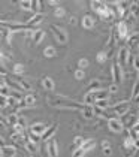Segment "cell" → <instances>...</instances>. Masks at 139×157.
<instances>
[{
	"mask_svg": "<svg viewBox=\"0 0 139 157\" xmlns=\"http://www.w3.org/2000/svg\"><path fill=\"white\" fill-rule=\"evenodd\" d=\"M81 23H82V27H84V29H87V30H90V29L94 27V20H93L91 15H84Z\"/></svg>",
	"mask_w": 139,
	"mask_h": 157,
	"instance_id": "cell-14",
	"label": "cell"
},
{
	"mask_svg": "<svg viewBox=\"0 0 139 157\" xmlns=\"http://www.w3.org/2000/svg\"><path fill=\"white\" fill-rule=\"evenodd\" d=\"M85 142V139L82 136H75L73 138V144H72V150H76V148H81Z\"/></svg>",
	"mask_w": 139,
	"mask_h": 157,
	"instance_id": "cell-22",
	"label": "cell"
},
{
	"mask_svg": "<svg viewBox=\"0 0 139 157\" xmlns=\"http://www.w3.org/2000/svg\"><path fill=\"white\" fill-rule=\"evenodd\" d=\"M27 157H32V156H27Z\"/></svg>",
	"mask_w": 139,
	"mask_h": 157,
	"instance_id": "cell-51",
	"label": "cell"
},
{
	"mask_svg": "<svg viewBox=\"0 0 139 157\" xmlns=\"http://www.w3.org/2000/svg\"><path fill=\"white\" fill-rule=\"evenodd\" d=\"M81 114H82V117H84L85 120H91L93 117H94V111H93V106H85L84 109H81Z\"/></svg>",
	"mask_w": 139,
	"mask_h": 157,
	"instance_id": "cell-18",
	"label": "cell"
},
{
	"mask_svg": "<svg viewBox=\"0 0 139 157\" xmlns=\"http://www.w3.org/2000/svg\"><path fill=\"white\" fill-rule=\"evenodd\" d=\"M17 81H18V84L21 85V88H23V91H29V90H32V87L30 84L25 81V79H21V78H17Z\"/></svg>",
	"mask_w": 139,
	"mask_h": 157,
	"instance_id": "cell-30",
	"label": "cell"
},
{
	"mask_svg": "<svg viewBox=\"0 0 139 157\" xmlns=\"http://www.w3.org/2000/svg\"><path fill=\"white\" fill-rule=\"evenodd\" d=\"M45 154L48 157H58V144L56 138H51L45 142Z\"/></svg>",
	"mask_w": 139,
	"mask_h": 157,
	"instance_id": "cell-2",
	"label": "cell"
},
{
	"mask_svg": "<svg viewBox=\"0 0 139 157\" xmlns=\"http://www.w3.org/2000/svg\"><path fill=\"white\" fill-rule=\"evenodd\" d=\"M39 9H41V3H39V0H32V11L37 13Z\"/></svg>",
	"mask_w": 139,
	"mask_h": 157,
	"instance_id": "cell-38",
	"label": "cell"
},
{
	"mask_svg": "<svg viewBox=\"0 0 139 157\" xmlns=\"http://www.w3.org/2000/svg\"><path fill=\"white\" fill-rule=\"evenodd\" d=\"M138 79H139V72H138Z\"/></svg>",
	"mask_w": 139,
	"mask_h": 157,
	"instance_id": "cell-50",
	"label": "cell"
},
{
	"mask_svg": "<svg viewBox=\"0 0 139 157\" xmlns=\"http://www.w3.org/2000/svg\"><path fill=\"white\" fill-rule=\"evenodd\" d=\"M44 37H45V32H44V30H35L33 35H32V39H33V44H35V45L41 44V42L44 40Z\"/></svg>",
	"mask_w": 139,
	"mask_h": 157,
	"instance_id": "cell-15",
	"label": "cell"
},
{
	"mask_svg": "<svg viewBox=\"0 0 139 157\" xmlns=\"http://www.w3.org/2000/svg\"><path fill=\"white\" fill-rule=\"evenodd\" d=\"M24 71H25V69H24V64H21V63H15V64H14V69H12V72L15 73L17 76H18V75H23Z\"/></svg>",
	"mask_w": 139,
	"mask_h": 157,
	"instance_id": "cell-25",
	"label": "cell"
},
{
	"mask_svg": "<svg viewBox=\"0 0 139 157\" xmlns=\"http://www.w3.org/2000/svg\"><path fill=\"white\" fill-rule=\"evenodd\" d=\"M49 29H51V32H52L54 39L57 40L60 45H66V44H68V40H69V35H68V32H66L63 27L51 24L49 25Z\"/></svg>",
	"mask_w": 139,
	"mask_h": 157,
	"instance_id": "cell-1",
	"label": "cell"
},
{
	"mask_svg": "<svg viewBox=\"0 0 139 157\" xmlns=\"http://www.w3.org/2000/svg\"><path fill=\"white\" fill-rule=\"evenodd\" d=\"M57 56V51H56V48L54 47H46L45 49H44V57H46V59H52V57H56Z\"/></svg>",
	"mask_w": 139,
	"mask_h": 157,
	"instance_id": "cell-21",
	"label": "cell"
},
{
	"mask_svg": "<svg viewBox=\"0 0 139 157\" xmlns=\"http://www.w3.org/2000/svg\"><path fill=\"white\" fill-rule=\"evenodd\" d=\"M18 124H21V126H23L24 129L27 127V123H25V118H24V117H21V115H20V121H18Z\"/></svg>",
	"mask_w": 139,
	"mask_h": 157,
	"instance_id": "cell-42",
	"label": "cell"
},
{
	"mask_svg": "<svg viewBox=\"0 0 139 157\" xmlns=\"http://www.w3.org/2000/svg\"><path fill=\"white\" fill-rule=\"evenodd\" d=\"M108 127L112 133H121L124 132V124L120 118H109L108 120Z\"/></svg>",
	"mask_w": 139,
	"mask_h": 157,
	"instance_id": "cell-5",
	"label": "cell"
},
{
	"mask_svg": "<svg viewBox=\"0 0 139 157\" xmlns=\"http://www.w3.org/2000/svg\"><path fill=\"white\" fill-rule=\"evenodd\" d=\"M94 106H97V108L103 109V111H105V109H108V108H111V105H109V102H108V99H106V100H97Z\"/></svg>",
	"mask_w": 139,
	"mask_h": 157,
	"instance_id": "cell-29",
	"label": "cell"
},
{
	"mask_svg": "<svg viewBox=\"0 0 139 157\" xmlns=\"http://www.w3.org/2000/svg\"><path fill=\"white\" fill-rule=\"evenodd\" d=\"M57 132V124H51L48 129L45 130V133L41 136V141H44V142H48L51 138H54V133Z\"/></svg>",
	"mask_w": 139,
	"mask_h": 157,
	"instance_id": "cell-9",
	"label": "cell"
},
{
	"mask_svg": "<svg viewBox=\"0 0 139 157\" xmlns=\"http://www.w3.org/2000/svg\"><path fill=\"white\" fill-rule=\"evenodd\" d=\"M58 2H60V0H49V3H51V5H52V6H56V8H57Z\"/></svg>",
	"mask_w": 139,
	"mask_h": 157,
	"instance_id": "cell-46",
	"label": "cell"
},
{
	"mask_svg": "<svg viewBox=\"0 0 139 157\" xmlns=\"http://www.w3.org/2000/svg\"><path fill=\"white\" fill-rule=\"evenodd\" d=\"M24 105L27 106V108H32V106H35L36 105V96L35 94H27V96L24 97Z\"/></svg>",
	"mask_w": 139,
	"mask_h": 157,
	"instance_id": "cell-19",
	"label": "cell"
},
{
	"mask_svg": "<svg viewBox=\"0 0 139 157\" xmlns=\"http://www.w3.org/2000/svg\"><path fill=\"white\" fill-rule=\"evenodd\" d=\"M135 102H136V103H139V96L136 97V99H135Z\"/></svg>",
	"mask_w": 139,
	"mask_h": 157,
	"instance_id": "cell-48",
	"label": "cell"
},
{
	"mask_svg": "<svg viewBox=\"0 0 139 157\" xmlns=\"http://www.w3.org/2000/svg\"><path fill=\"white\" fill-rule=\"evenodd\" d=\"M112 69H111V72H112V79H114V82L115 84H120V82H123V78H124V72H123V67L118 64V61H115L112 66H111Z\"/></svg>",
	"mask_w": 139,
	"mask_h": 157,
	"instance_id": "cell-4",
	"label": "cell"
},
{
	"mask_svg": "<svg viewBox=\"0 0 139 157\" xmlns=\"http://www.w3.org/2000/svg\"><path fill=\"white\" fill-rule=\"evenodd\" d=\"M75 79H78V81H82L84 78H85V71H82V69H78V71H75Z\"/></svg>",
	"mask_w": 139,
	"mask_h": 157,
	"instance_id": "cell-36",
	"label": "cell"
},
{
	"mask_svg": "<svg viewBox=\"0 0 139 157\" xmlns=\"http://www.w3.org/2000/svg\"><path fill=\"white\" fill-rule=\"evenodd\" d=\"M85 154H87V151H85L82 147H81V148H76V150H73V151H72V157H84Z\"/></svg>",
	"mask_w": 139,
	"mask_h": 157,
	"instance_id": "cell-32",
	"label": "cell"
},
{
	"mask_svg": "<svg viewBox=\"0 0 139 157\" xmlns=\"http://www.w3.org/2000/svg\"><path fill=\"white\" fill-rule=\"evenodd\" d=\"M111 109L114 111V114H117L118 117L120 115H124L129 111V102H118L114 106H111Z\"/></svg>",
	"mask_w": 139,
	"mask_h": 157,
	"instance_id": "cell-7",
	"label": "cell"
},
{
	"mask_svg": "<svg viewBox=\"0 0 139 157\" xmlns=\"http://www.w3.org/2000/svg\"><path fill=\"white\" fill-rule=\"evenodd\" d=\"M136 139H139V133H138V138H136Z\"/></svg>",
	"mask_w": 139,
	"mask_h": 157,
	"instance_id": "cell-49",
	"label": "cell"
},
{
	"mask_svg": "<svg viewBox=\"0 0 139 157\" xmlns=\"http://www.w3.org/2000/svg\"><path fill=\"white\" fill-rule=\"evenodd\" d=\"M17 150L11 147V145H2V156H8V157H17Z\"/></svg>",
	"mask_w": 139,
	"mask_h": 157,
	"instance_id": "cell-13",
	"label": "cell"
},
{
	"mask_svg": "<svg viewBox=\"0 0 139 157\" xmlns=\"http://www.w3.org/2000/svg\"><path fill=\"white\" fill-rule=\"evenodd\" d=\"M24 145H25L27 151H29V153H32V154L37 151V147H36V144H35V142H32V141H29V139H27V141L24 142Z\"/></svg>",
	"mask_w": 139,
	"mask_h": 157,
	"instance_id": "cell-26",
	"label": "cell"
},
{
	"mask_svg": "<svg viewBox=\"0 0 139 157\" xmlns=\"http://www.w3.org/2000/svg\"><path fill=\"white\" fill-rule=\"evenodd\" d=\"M133 67H135V69H136V71L139 72V56H136V57H135V63H133Z\"/></svg>",
	"mask_w": 139,
	"mask_h": 157,
	"instance_id": "cell-41",
	"label": "cell"
},
{
	"mask_svg": "<svg viewBox=\"0 0 139 157\" xmlns=\"http://www.w3.org/2000/svg\"><path fill=\"white\" fill-rule=\"evenodd\" d=\"M102 153H103V156H111V154H112V148H111V147H108V148H103V150H102Z\"/></svg>",
	"mask_w": 139,
	"mask_h": 157,
	"instance_id": "cell-40",
	"label": "cell"
},
{
	"mask_svg": "<svg viewBox=\"0 0 139 157\" xmlns=\"http://www.w3.org/2000/svg\"><path fill=\"white\" fill-rule=\"evenodd\" d=\"M46 129H48V127H46L45 123L37 121V123H33V124L29 127V133H33V135H36V136H42V135L45 133Z\"/></svg>",
	"mask_w": 139,
	"mask_h": 157,
	"instance_id": "cell-6",
	"label": "cell"
},
{
	"mask_svg": "<svg viewBox=\"0 0 139 157\" xmlns=\"http://www.w3.org/2000/svg\"><path fill=\"white\" fill-rule=\"evenodd\" d=\"M88 64H90V61L87 60V59H79V61H78V69L85 71V69L88 67Z\"/></svg>",
	"mask_w": 139,
	"mask_h": 157,
	"instance_id": "cell-34",
	"label": "cell"
},
{
	"mask_svg": "<svg viewBox=\"0 0 139 157\" xmlns=\"http://www.w3.org/2000/svg\"><path fill=\"white\" fill-rule=\"evenodd\" d=\"M108 90H109V93H111V94H117V93H118V84L112 82V84L108 87Z\"/></svg>",
	"mask_w": 139,
	"mask_h": 157,
	"instance_id": "cell-39",
	"label": "cell"
},
{
	"mask_svg": "<svg viewBox=\"0 0 139 157\" xmlns=\"http://www.w3.org/2000/svg\"><path fill=\"white\" fill-rule=\"evenodd\" d=\"M82 148H84L87 153H90V151H93V150L96 148V141H94L93 138L85 139V142H84V145H82Z\"/></svg>",
	"mask_w": 139,
	"mask_h": 157,
	"instance_id": "cell-17",
	"label": "cell"
},
{
	"mask_svg": "<svg viewBox=\"0 0 139 157\" xmlns=\"http://www.w3.org/2000/svg\"><path fill=\"white\" fill-rule=\"evenodd\" d=\"M129 57H130V51H129V48L121 47L120 51H118V56H117V61H118V64H120L123 69L129 64Z\"/></svg>",
	"mask_w": 139,
	"mask_h": 157,
	"instance_id": "cell-3",
	"label": "cell"
},
{
	"mask_svg": "<svg viewBox=\"0 0 139 157\" xmlns=\"http://www.w3.org/2000/svg\"><path fill=\"white\" fill-rule=\"evenodd\" d=\"M138 96H139V79H136V81H135V84H133V88H132L130 99H132V100H135Z\"/></svg>",
	"mask_w": 139,
	"mask_h": 157,
	"instance_id": "cell-24",
	"label": "cell"
},
{
	"mask_svg": "<svg viewBox=\"0 0 139 157\" xmlns=\"http://www.w3.org/2000/svg\"><path fill=\"white\" fill-rule=\"evenodd\" d=\"M97 102V97H96V91H87L84 94V105L87 106H94Z\"/></svg>",
	"mask_w": 139,
	"mask_h": 157,
	"instance_id": "cell-11",
	"label": "cell"
},
{
	"mask_svg": "<svg viewBox=\"0 0 139 157\" xmlns=\"http://www.w3.org/2000/svg\"><path fill=\"white\" fill-rule=\"evenodd\" d=\"M108 147H111V144H109V141H108V139H105V141H102V150H103V148H108Z\"/></svg>",
	"mask_w": 139,
	"mask_h": 157,
	"instance_id": "cell-44",
	"label": "cell"
},
{
	"mask_svg": "<svg viewBox=\"0 0 139 157\" xmlns=\"http://www.w3.org/2000/svg\"><path fill=\"white\" fill-rule=\"evenodd\" d=\"M18 121H20V115H17V114H9V115H8V123H9V124L17 126Z\"/></svg>",
	"mask_w": 139,
	"mask_h": 157,
	"instance_id": "cell-28",
	"label": "cell"
},
{
	"mask_svg": "<svg viewBox=\"0 0 139 157\" xmlns=\"http://www.w3.org/2000/svg\"><path fill=\"white\" fill-rule=\"evenodd\" d=\"M106 59H108V54H106L105 51H100V52L97 54V57H96L97 63H100V64H102V63H105V61H106Z\"/></svg>",
	"mask_w": 139,
	"mask_h": 157,
	"instance_id": "cell-35",
	"label": "cell"
},
{
	"mask_svg": "<svg viewBox=\"0 0 139 157\" xmlns=\"http://www.w3.org/2000/svg\"><path fill=\"white\" fill-rule=\"evenodd\" d=\"M127 44L130 47H136L139 44V33H132L127 39Z\"/></svg>",
	"mask_w": 139,
	"mask_h": 157,
	"instance_id": "cell-23",
	"label": "cell"
},
{
	"mask_svg": "<svg viewBox=\"0 0 139 157\" xmlns=\"http://www.w3.org/2000/svg\"><path fill=\"white\" fill-rule=\"evenodd\" d=\"M69 23H70L72 25H76V23H78V21H76V17H70Z\"/></svg>",
	"mask_w": 139,
	"mask_h": 157,
	"instance_id": "cell-45",
	"label": "cell"
},
{
	"mask_svg": "<svg viewBox=\"0 0 139 157\" xmlns=\"http://www.w3.org/2000/svg\"><path fill=\"white\" fill-rule=\"evenodd\" d=\"M8 105L9 106H18L20 105V100L14 96H8Z\"/></svg>",
	"mask_w": 139,
	"mask_h": 157,
	"instance_id": "cell-37",
	"label": "cell"
},
{
	"mask_svg": "<svg viewBox=\"0 0 139 157\" xmlns=\"http://www.w3.org/2000/svg\"><path fill=\"white\" fill-rule=\"evenodd\" d=\"M109 96H111V93H109V90H108V88H100V90H97V91H96V97H97V100H106Z\"/></svg>",
	"mask_w": 139,
	"mask_h": 157,
	"instance_id": "cell-16",
	"label": "cell"
},
{
	"mask_svg": "<svg viewBox=\"0 0 139 157\" xmlns=\"http://www.w3.org/2000/svg\"><path fill=\"white\" fill-rule=\"evenodd\" d=\"M129 9H130V13L133 15V18H139V5L138 3H133Z\"/></svg>",
	"mask_w": 139,
	"mask_h": 157,
	"instance_id": "cell-31",
	"label": "cell"
},
{
	"mask_svg": "<svg viewBox=\"0 0 139 157\" xmlns=\"http://www.w3.org/2000/svg\"><path fill=\"white\" fill-rule=\"evenodd\" d=\"M115 32H117V35H118V37L120 39H129V35L127 32V24L124 23V21H120L118 24H117V27H115Z\"/></svg>",
	"mask_w": 139,
	"mask_h": 157,
	"instance_id": "cell-8",
	"label": "cell"
},
{
	"mask_svg": "<svg viewBox=\"0 0 139 157\" xmlns=\"http://www.w3.org/2000/svg\"><path fill=\"white\" fill-rule=\"evenodd\" d=\"M54 15H56V18H63V17L66 15V11H64V8H61V6H57V8L54 9Z\"/></svg>",
	"mask_w": 139,
	"mask_h": 157,
	"instance_id": "cell-33",
	"label": "cell"
},
{
	"mask_svg": "<svg viewBox=\"0 0 139 157\" xmlns=\"http://www.w3.org/2000/svg\"><path fill=\"white\" fill-rule=\"evenodd\" d=\"M135 148L139 150V139H135Z\"/></svg>",
	"mask_w": 139,
	"mask_h": 157,
	"instance_id": "cell-47",
	"label": "cell"
},
{
	"mask_svg": "<svg viewBox=\"0 0 139 157\" xmlns=\"http://www.w3.org/2000/svg\"><path fill=\"white\" fill-rule=\"evenodd\" d=\"M44 18H45V15H44V13L37 12V13H35V15H33L30 20H27V23H25V24L29 25V29H32V27H35V25L41 24Z\"/></svg>",
	"mask_w": 139,
	"mask_h": 157,
	"instance_id": "cell-10",
	"label": "cell"
},
{
	"mask_svg": "<svg viewBox=\"0 0 139 157\" xmlns=\"http://www.w3.org/2000/svg\"><path fill=\"white\" fill-rule=\"evenodd\" d=\"M20 8L23 11H32V0H20Z\"/></svg>",
	"mask_w": 139,
	"mask_h": 157,
	"instance_id": "cell-27",
	"label": "cell"
},
{
	"mask_svg": "<svg viewBox=\"0 0 139 157\" xmlns=\"http://www.w3.org/2000/svg\"><path fill=\"white\" fill-rule=\"evenodd\" d=\"M42 87L45 88L46 91H52L56 88V82H54V79L51 76H44L42 78Z\"/></svg>",
	"mask_w": 139,
	"mask_h": 157,
	"instance_id": "cell-12",
	"label": "cell"
},
{
	"mask_svg": "<svg viewBox=\"0 0 139 157\" xmlns=\"http://www.w3.org/2000/svg\"><path fill=\"white\" fill-rule=\"evenodd\" d=\"M102 88V82L100 79H91V82L88 84V91H97Z\"/></svg>",
	"mask_w": 139,
	"mask_h": 157,
	"instance_id": "cell-20",
	"label": "cell"
},
{
	"mask_svg": "<svg viewBox=\"0 0 139 157\" xmlns=\"http://www.w3.org/2000/svg\"><path fill=\"white\" fill-rule=\"evenodd\" d=\"M132 129H133V132L136 133V138H138V133H139V123L133 124V127H132Z\"/></svg>",
	"mask_w": 139,
	"mask_h": 157,
	"instance_id": "cell-43",
	"label": "cell"
}]
</instances>
